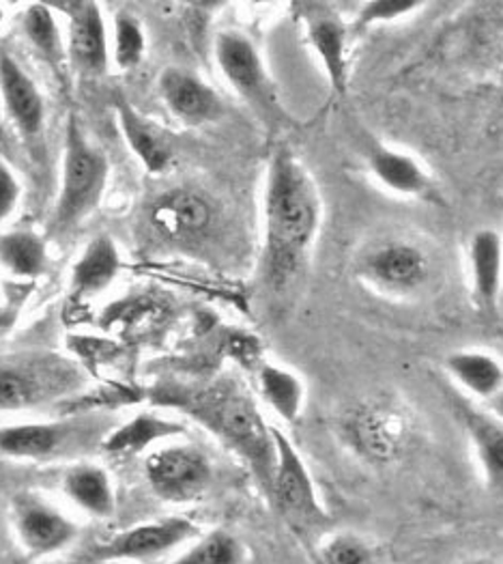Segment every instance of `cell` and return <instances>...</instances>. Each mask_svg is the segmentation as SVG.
Returning a JSON list of instances; mask_svg holds the SVG:
<instances>
[{"label": "cell", "mask_w": 503, "mask_h": 564, "mask_svg": "<svg viewBox=\"0 0 503 564\" xmlns=\"http://www.w3.org/2000/svg\"><path fill=\"white\" fill-rule=\"evenodd\" d=\"M322 564H376V550L367 536L342 530L327 536L320 547Z\"/></svg>", "instance_id": "29"}, {"label": "cell", "mask_w": 503, "mask_h": 564, "mask_svg": "<svg viewBox=\"0 0 503 564\" xmlns=\"http://www.w3.org/2000/svg\"><path fill=\"white\" fill-rule=\"evenodd\" d=\"M275 446V468L272 478L270 496L282 513L295 530L313 532L329 525V513L320 502L319 491L315 478L308 470L304 457L291 442V437L272 426Z\"/></svg>", "instance_id": "4"}, {"label": "cell", "mask_w": 503, "mask_h": 564, "mask_svg": "<svg viewBox=\"0 0 503 564\" xmlns=\"http://www.w3.org/2000/svg\"><path fill=\"white\" fill-rule=\"evenodd\" d=\"M0 261L18 276H37L46 268V243L26 231L0 237Z\"/></svg>", "instance_id": "25"}, {"label": "cell", "mask_w": 503, "mask_h": 564, "mask_svg": "<svg viewBox=\"0 0 503 564\" xmlns=\"http://www.w3.org/2000/svg\"><path fill=\"white\" fill-rule=\"evenodd\" d=\"M121 259L114 241L110 237H97L85 250L83 259L74 268V291L80 295H91L106 289L119 274Z\"/></svg>", "instance_id": "23"}, {"label": "cell", "mask_w": 503, "mask_h": 564, "mask_svg": "<svg viewBox=\"0 0 503 564\" xmlns=\"http://www.w3.org/2000/svg\"><path fill=\"white\" fill-rule=\"evenodd\" d=\"M458 423L462 426L469 448L484 487L503 496V419L469 399L455 401Z\"/></svg>", "instance_id": "10"}, {"label": "cell", "mask_w": 503, "mask_h": 564, "mask_svg": "<svg viewBox=\"0 0 503 564\" xmlns=\"http://www.w3.org/2000/svg\"><path fill=\"white\" fill-rule=\"evenodd\" d=\"M356 272L370 291L390 300H409L433 279V259L409 237H383L367 246Z\"/></svg>", "instance_id": "3"}, {"label": "cell", "mask_w": 503, "mask_h": 564, "mask_svg": "<svg viewBox=\"0 0 503 564\" xmlns=\"http://www.w3.org/2000/svg\"><path fill=\"white\" fill-rule=\"evenodd\" d=\"M184 429L171 421H162L155 416H140L134 423L125 424L119 429L106 444L112 453H132L149 446L151 442H160L164 437H173L182 433Z\"/></svg>", "instance_id": "27"}, {"label": "cell", "mask_w": 503, "mask_h": 564, "mask_svg": "<svg viewBox=\"0 0 503 564\" xmlns=\"http://www.w3.org/2000/svg\"><path fill=\"white\" fill-rule=\"evenodd\" d=\"M63 442V426L15 424L0 429V453L15 459H40L52 455Z\"/></svg>", "instance_id": "24"}, {"label": "cell", "mask_w": 503, "mask_h": 564, "mask_svg": "<svg viewBox=\"0 0 503 564\" xmlns=\"http://www.w3.org/2000/svg\"><path fill=\"white\" fill-rule=\"evenodd\" d=\"M20 200V184L13 177V173L0 164V223L11 216Z\"/></svg>", "instance_id": "33"}, {"label": "cell", "mask_w": 503, "mask_h": 564, "mask_svg": "<svg viewBox=\"0 0 503 564\" xmlns=\"http://www.w3.org/2000/svg\"><path fill=\"white\" fill-rule=\"evenodd\" d=\"M69 54L78 69L103 74L108 65V44L101 11L95 2H69Z\"/></svg>", "instance_id": "19"}, {"label": "cell", "mask_w": 503, "mask_h": 564, "mask_svg": "<svg viewBox=\"0 0 503 564\" xmlns=\"http://www.w3.org/2000/svg\"><path fill=\"white\" fill-rule=\"evenodd\" d=\"M362 155L368 175L379 188L398 198H409L428 205L446 203L430 169L409 151L385 142L370 141L367 142Z\"/></svg>", "instance_id": "8"}, {"label": "cell", "mask_w": 503, "mask_h": 564, "mask_svg": "<svg viewBox=\"0 0 503 564\" xmlns=\"http://www.w3.org/2000/svg\"><path fill=\"white\" fill-rule=\"evenodd\" d=\"M460 564H502L500 561H495V558H489V556H471V558H467V561H462Z\"/></svg>", "instance_id": "34"}, {"label": "cell", "mask_w": 503, "mask_h": 564, "mask_svg": "<svg viewBox=\"0 0 503 564\" xmlns=\"http://www.w3.org/2000/svg\"><path fill=\"white\" fill-rule=\"evenodd\" d=\"M424 7H426L424 2H415V0H367V2H360L353 29L367 31L372 26L392 24V22L412 18Z\"/></svg>", "instance_id": "30"}, {"label": "cell", "mask_w": 503, "mask_h": 564, "mask_svg": "<svg viewBox=\"0 0 503 564\" xmlns=\"http://www.w3.org/2000/svg\"><path fill=\"white\" fill-rule=\"evenodd\" d=\"M15 530L22 545L35 556L56 554L76 539V525L42 500L18 505Z\"/></svg>", "instance_id": "15"}, {"label": "cell", "mask_w": 503, "mask_h": 564, "mask_svg": "<svg viewBox=\"0 0 503 564\" xmlns=\"http://www.w3.org/2000/svg\"><path fill=\"white\" fill-rule=\"evenodd\" d=\"M144 33L138 20L130 15H119L114 22V58L121 69H132L144 56Z\"/></svg>", "instance_id": "32"}, {"label": "cell", "mask_w": 503, "mask_h": 564, "mask_svg": "<svg viewBox=\"0 0 503 564\" xmlns=\"http://www.w3.org/2000/svg\"><path fill=\"white\" fill-rule=\"evenodd\" d=\"M306 35L331 91L347 94L351 83V26L340 15L325 11L308 18Z\"/></svg>", "instance_id": "13"}, {"label": "cell", "mask_w": 503, "mask_h": 564, "mask_svg": "<svg viewBox=\"0 0 503 564\" xmlns=\"http://www.w3.org/2000/svg\"><path fill=\"white\" fill-rule=\"evenodd\" d=\"M256 383L261 399L280 421L295 424L306 405V386L302 377L280 365L261 362L256 367Z\"/></svg>", "instance_id": "20"}, {"label": "cell", "mask_w": 503, "mask_h": 564, "mask_svg": "<svg viewBox=\"0 0 503 564\" xmlns=\"http://www.w3.org/2000/svg\"><path fill=\"white\" fill-rule=\"evenodd\" d=\"M198 528L184 518L162 519L136 525L110 543L99 545L95 558L99 561H146L182 547L196 536Z\"/></svg>", "instance_id": "11"}, {"label": "cell", "mask_w": 503, "mask_h": 564, "mask_svg": "<svg viewBox=\"0 0 503 564\" xmlns=\"http://www.w3.org/2000/svg\"><path fill=\"white\" fill-rule=\"evenodd\" d=\"M164 397L168 405L185 410L243 457L270 494L275 468L272 426L265 423L254 399L239 381L225 377L194 390H168Z\"/></svg>", "instance_id": "2"}, {"label": "cell", "mask_w": 503, "mask_h": 564, "mask_svg": "<svg viewBox=\"0 0 503 564\" xmlns=\"http://www.w3.org/2000/svg\"><path fill=\"white\" fill-rule=\"evenodd\" d=\"M65 494L92 518H110L114 513V489L108 471L97 466H76L63 478Z\"/></svg>", "instance_id": "21"}, {"label": "cell", "mask_w": 503, "mask_h": 564, "mask_svg": "<svg viewBox=\"0 0 503 564\" xmlns=\"http://www.w3.org/2000/svg\"><path fill=\"white\" fill-rule=\"evenodd\" d=\"M108 180V162L83 137L78 121L72 117L65 142L63 184L56 200V229H69L99 203Z\"/></svg>", "instance_id": "5"}, {"label": "cell", "mask_w": 503, "mask_h": 564, "mask_svg": "<svg viewBox=\"0 0 503 564\" xmlns=\"http://www.w3.org/2000/svg\"><path fill=\"white\" fill-rule=\"evenodd\" d=\"M0 89L9 117L24 137H37L44 128V97L31 76L7 54L0 56Z\"/></svg>", "instance_id": "17"}, {"label": "cell", "mask_w": 503, "mask_h": 564, "mask_svg": "<svg viewBox=\"0 0 503 564\" xmlns=\"http://www.w3.org/2000/svg\"><path fill=\"white\" fill-rule=\"evenodd\" d=\"M144 471L151 489L171 505H192L200 500L214 480L209 457L189 444L157 448L149 455Z\"/></svg>", "instance_id": "7"}, {"label": "cell", "mask_w": 503, "mask_h": 564, "mask_svg": "<svg viewBox=\"0 0 503 564\" xmlns=\"http://www.w3.org/2000/svg\"><path fill=\"white\" fill-rule=\"evenodd\" d=\"M243 543L227 530H214L194 541L173 564H245Z\"/></svg>", "instance_id": "26"}, {"label": "cell", "mask_w": 503, "mask_h": 564, "mask_svg": "<svg viewBox=\"0 0 503 564\" xmlns=\"http://www.w3.org/2000/svg\"><path fill=\"white\" fill-rule=\"evenodd\" d=\"M464 265L471 304L482 317H495L503 293L502 234L493 227L473 231L464 248Z\"/></svg>", "instance_id": "9"}, {"label": "cell", "mask_w": 503, "mask_h": 564, "mask_svg": "<svg viewBox=\"0 0 503 564\" xmlns=\"http://www.w3.org/2000/svg\"><path fill=\"white\" fill-rule=\"evenodd\" d=\"M117 115L125 139L146 166V171L162 173L173 160L171 144L151 123H146L138 112H134V108L125 99H117Z\"/></svg>", "instance_id": "22"}, {"label": "cell", "mask_w": 503, "mask_h": 564, "mask_svg": "<svg viewBox=\"0 0 503 564\" xmlns=\"http://www.w3.org/2000/svg\"><path fill=\"white\" fill-rule=\"evenodd\" d=\"M214 220L211 205L196 192L177 189L162 196L153 209V225L168 239L200 237Z\"/></svg>", "instance_id": "18"}, {"label": "cell", "mask_w": 503, "mask_h": 564, "mask_svg": "<svg viewBox=\"0 0 503 564\" xmlns=\"http://www.w3.org/2000/svg\"><path fill=\"white\" fill-rule=\"evenodd\" d=\"M160 94L168 110L189 126L214 121L222 112L218 94L196 74L171 67L160 78Z\"/></svg>", "instance_id": "16"}, {"label": "cell", "mask_w": 503, "mask_h": 564, "mask_svg": "<svg viewBox=\"0 0 503 564\" xmlns=\"http://www.w3.org/2000/svg\"><path fill=\"white\" fill-rule=\"evenodd\" d=\"M24 31L35 47L46 56L47 61H58L63 56V44L58 35V26L46 4L29 7L24 15Z\"/></svg>", "instance_id": "31"}, {"label": "cell", "mask_w": 503, "mask_h": 564, "mask_svg": "<svg viewBox=\"0 0 503 564\" xmlns=\"http://www.w3.org/2000/svg\"><path fill=\"white\" fill-rule=\"evenodd\" d=\"M322 220L319 188L286 147H280L270 160L263 194V265L267 279L282 286L306 263Z\"/></svg>", "instance_id": "1"}, {"label": "cell", "mask_w": 503, "mask_h": 564, "mask_svg": "<svg viewBox=\"0 0 503 564\" xmlns=\"http://www.w3.org/2000/svg\"><path fill=\"white\" fill-rule=\"evenodd\" d=\"M444 371L469 401H491L503 392V358L491 349H455L444 358Z\"/></svg>", "instance_id": "14"}, {"label": "cell", "mask_w": 503, "mask_h": 564, "mask_svg": "<svg viewBox=\"0 0 503 564\" xmlns=\"http://www.w3.org/2000/svg\"><path fill=\"white\" fill-rule=\"evenodd\" d=\"M409 426L403 414L392 408L368 405L347 423L351 446L372 464H390L405 448Z\"/></svg>", "instance_id": "12"}, {"label": "cell", "mask_w": 503, "mask_h": 564, "mask_svg": "<svg viewBox=\"0 0 503 564\" xmlns=\"http://www.w3.org/2000/svg\"><path fill=\"white\" fill-rule=\"evenodd\" d=\"M214 56L230 89L248 101L265 121L277 123L284 117L274 80L254 42L239 31H222L216 37Z\"/></svg>", "instance_id": "6"}, {"label": "cell", "mask_w": 503, "mask_h": 564, "mask_svg": "<svg viewBox=\"0 0 503 564\" xmlns=\"http://www.w3.org/2000/svg\"><path fill=\"white\" fill-rule=\"evenodd\" d=\"M0 20H2V11H0Z\"/></svg>", "instance_id": "35"}, {"label": "cell", "mask_w": 503, "mask_h": 564, "mask_svg": "<svg viewBox=\"0 0 503 564\" xmlns=\"http://www.w3.org/2000/svg\"><path fill=\"white\" fill-rule=\"evenodd\" d=\"M42 381L29 369L0 367V412H15L44 399Z\"/></svg>", "instance_id": "28"}]
</instances>
